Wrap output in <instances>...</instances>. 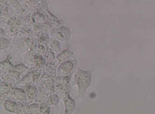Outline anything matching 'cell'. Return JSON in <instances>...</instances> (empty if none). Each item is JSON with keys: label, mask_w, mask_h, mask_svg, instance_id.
<instances>
[{"label": "cell", "mask_w": 155, "mask_h": 114, "mask_svg": "<svg viewBox=\"0 0 155 114\" xmlns=\"http://www.w3.org/2000/svg\"><path fill=\"white\" fill-rule=\"evenodd\" d=\"M94 68L92 70H83L80 67L77 66L74 71L72 77V86L77 87V99L84 97L87 90L90 87L93 81V72Z\"/></svg>", "instance_id": "obj_1"}, {"label": "cell", "mask_w": 155, "mask_h": 114, "mask_svg": "<svg viewBox=\"0 0 155 114\" xmlns=\"http://www.w3.org/2000/svg\"><path fill=\"white\" fill-rule=\"evenodd\" d=\"M44 68H31L28 72L25 74L22 78L15 83V85H28V84H36L38 85L41 80L42 71Z\"/></svg>", "instance_id": "obj_2"}, {"label": "cell", "mask_w": 155, "mask_h": 114, "mask_svg": "<svg viewBox=\"0 0 155 114\" xmlns=\"http://www.w3.org/2000/svg\"><path fill=\"white\" fill-rule=\"evenodd\" d=\"M77 66H78V61L75 57H74L72 59L61 62L58 65L57 74L58 76L73 74Z\"/></svg>", "instance_id": "obj_3"}, {"label": "cell", "mask_w": 155, "mask_h": 114, "mask_svg": "<svg viewBox=\"0 0 155 114\" xmlns=\"http://www.w3.org/2000/svg\"><path fill=\"white\" fill-rule=\"evenodd\" d=\"M73 34L71 27H66L64 25H61L60 27L53 28L51 32V36L52 38H55L61 42L69 43L71 41V37Z\"/></svg>", "instance_id": "obj_4"}, {"label": "cell", "mask_w": 155, "mask_h": 114, "mask_svg": "<svg viewBox=\"0 0 155 114\" xmlns=\"http://www.w3.org/2000/svg\"><path fill=\"white\" fill-rule=\"evenodd\" d=\"M62 100L64 105V113L71 114L76 110L77 109L76 101L71 94L66 95L65 97H63Z\"/></svg>", "instance_id": "obj_5"}, {"label": "cell", "mask_w": 155, "mask_h": 114, "mask_svg": "<svg viewBox=\"0 0 155 114\" xmlns=\"http://www.w3.org/2000/svg\"><path fill=\"white\" fill-rule=\"evenodd\" d=\"M3 109L6 112L11 113H17L18 112V101L13 99H5V101L2 104Z\"/></svg>", "instance_id": "obj_6"}, {"label": "cell", "mask_w": 155, "mask_h": 114, "mask_svg": "<svg viewBox=\"0 0 155 114\" xmlns=\"http://www.w3.org/2000/svg\"><path fill=\"white\" fill-rule=\"evenodd\" d=\"M12 92L13 95H14V97L15 98V100L17 101H28V97L27 93H26L25 90V88L22 87H17V85L13 86L12 87Z\"/></svg>", "instance_id": "obj_7"}, {"label": "cell", "mask_w": 155, "mask_h": 114, "mask_svg": "<svg viewBox=\"0 0 155 114\" xmlns=\"http://www.w3.org/2000/svg\"><path fill=\"white\" fill-rule=\"evenodd\" d=\"M24 88L25 90L26 93H27L28 97V100L29 102H34L36 98V96H37L38 90V85L36 84H28V85H25Z\"/></svg>", "instance_id": "obj_8"}, {"label": "cell", "mask_w": 155, "mask_h": 114, "mask_svg": "<svg viewBox=\"0 0 155 114\" xmlns=\"http://www.w3.org/2000/svg\"><path fill=\"white\" fill-rule=\"evenodd\" d=\"M74 57H75L74 52L72 50H71V49L67 48V49H64V50H61L59 53L57 54L56 60H58V62L61 63V62H64V61L72 59Z\"/></svg>", "instance_id": "obj_9"}, {"label": "cell", "mask_w": 155, "mask_h": 114, "mask_svg": "<svg viewBox=\"0 0 155 114\" xmlns=\"http://www.w3.org/2000/svg\"><path fill=\"white\" fill-rule=\"evenodd\" d=\"M37 52L36 51L30 50L24 53L22 57L23 62L30 67H33L35 65V56Z\"/></svg>", "instance_id": "obj_10"}, {"label": "cell", "mask_w": 155, "mask_h": 114, "mask_svg": "<svg viewBox=\"0 0 155 114\" xmlns=\"http://www.w3.org/2000/svg\"><path fill=\"white\" fill-rule=\"evenodd\" d=\"M59 62L57 60V62L54 61H52V62H48L45 65L44 70L46 71L48 74H50L51 77L52 78H55L58 74H57V70H58V65H59Z\"/></svg>", "instance_id": "obj_11"}, {"label": "cell", "mask_w": 155, "mask_h": 114, "mask_svg": "<svg viewBox=\"0 0 155 114\" xmlns=\"http://www.w3.org/2000/svg\"><path fill=\"white\" fill-rule=\"evenodd\" d=\"M47 16L45 13L41 12V11H36L31 16V21L35 24L40 25V24H44L47 22Z\"/></svg>", "instance_id": "obj_12"}, {"label": "cell", "mask_w": 155, "mask_h": 114, "mask_svg": "<svg viewBox=\"0 0 155 114\" xmlns=\"http://www.w3.org/2000/svg\"><path fill=\"white\" fill-rule=\"evenodd\" d=\"M14 65V64L12 62V56L10 54H8L5 59L0 62V68L3 71H9L12 69Z\"/></svg>", "instance_id": "obj_13"}, {"label": "cell", "mask_w": 155, "mask_h": 114, "mask_svg": "<svg viewBox=\"0 0 155 114\" xmlns=\"http://www.w3.org/2000/svg\"><path fill=\"white\" fill-rule=\"evenodd\" d=\"M38 90L37 96H36V98L35 100V101L38 102V103H42L44 101H46V100L48 99V96L50 94L41 86L38 85Z\"/></svg>", "instance_id": "obj_14"}, {"label": "cell", "mask_w": 155, "mask_h": 114, "mask_svg": "<svg viewBox=\"0 0 155 114\" xmlns=\"http://www.w3.org/2000/svg\"><path fill=\"white\" fill-rule=\"evenodd\" d=\"M61 97H60L56 92H54V93H51V94L48 96V99L46 100V102L47 103L51 106H58L60 101H61Z\"/></svg>", "instance_id": "obj_15"}, {"label": "cell", "mask_w": 155, "mask_h": 114, "mask_svg": "<svg viewBox=\"0 0 155 114\" xmlns=\"http://www.w3.org/2000/svg\"><path fill=\"white\" fill-rule=\"evenodd\" d=\"M55 92H56L60 97H61V99H62L63 97H65L66 95L71 94L72 90L68 89L67 87H64V86L61 85L59 83L55 82Z\"/></svg>", "instance_id": "obj_16"}, {"label": "cell", "mask_w": 155, "mask_h": 114, "mask_svg": "<svg viewBox=\"0 0 155 114\" xmlns=\"http://www.w3.org/2000/svg\"><path fill=\"white\" fill-rule=\"evenodd\" d=\"M48 47L50 49H51L54 52H55L56 54L59 53L61 51V41L55 38H52L51 37V40L49 41V43L48 45Z\"/></svg>", "instance_id": "obj_17"}, {"label": "cell", "mask_w": 155, "mask_h": 114, "mask_svg": "<svg viewBox=\"0 0 155 114\" xmlns=\"http://www.w3.org/2000/svg\"><path fill=\"white\" fill-rule=\"evenodd\" d=\"M47 63V60L43 55L36 54L35 56V66L31 67L32 68H44Z\"/></svg>", "instance_id": "obj_18"}, {"label": "cell", "mask_w": 155, "mask_h": 114, "mask_svg": "<svg viewBox=\"0 0 155 114\" xmlns=\"http://www.w3.org/2000/svg\"><path fill=\"white\" fill-rule=\"evenodd\" d=\"M31 102L29 101H18V112L17 113H28V105Z\"/></svg>", "instance_id": "obj_19"}, {"label": "cell", "mask_w": 155, "mask_h": 114, "mask_svg": "<svg viewBox=\"0 0 155 114\" xmlns=\"http://www.w3.org/2000/svg\"><path fill=\"white\" fill-rule=\"evenodd\" d=\"M12 44V40L11 39H8L4 36H1L0 38V50L4 51L5 49H8Z\"/></svg>", "instance_id": "obj_20"}, {"label": "cell", "mask_w": 155, "mask_h": 114, "mask_svg": "<svg viewBox=\"0 0 155 114\" xmlns=\"http://www.w3.org/2000/svg\"><path fill=\"white\" fill-rule=\"evenodd\" d=\"M28 110V113H40V103L35 101L30 103Z\"/></svg>", "instance_id": "obj_21"}, {"label": "cell", "mask_w": 155, "mask_h": 114, "mask_svg": "<svg viewBox=\"0 0 155 114\" xmlns=\"http://www.w3.org/2000/svg\"><path fill=\"white\" fill-rule=\"evenodd\" d=\"M56 55L57 54L54 52L51 49H50L48 46H47L46 52H45L44 56L45 57L46 59L47 62H52V61H54L56 59Z\"/></svg>", "instance_id": "obj_22"}, {"label": "cell", "mask_w": 155, "mask_h": 114, "mask_svg": "<svg viewBox=\"0 0 155 114\" xmlns=\"http://www.w3.org/2000/svg\"><path fill=\"white\" fill-rule=\"evenodd\" d=\"M51 36H50L49 33H47V32H42L40 34V36L38 38V43H42V44L45 45L46 46H48L49 41L51 40Z\"/></svg>", "instance_id": "obj_23"}, {"label": "cell", "mask_w": 155, "mask_h": 114, "mask_svg": "<svg viewBox=\"0 0 155 114\" xmlns=\"http://www.w3.org/2000/svg\"><path fill=\"white\" fill-rule=\"evenodd\" d=\"M30 68L31 67L27 65L26 64H25L24 62H20V63L16 64V65H15L14 67H13V69L18 71V72H20L21 74H23V73H25V71H29Z\"/></svg>", "instance_id": "obj_24"}, {"label": "cell", "mask_w": 155, "mask_h": 114, "mask_svg": "<svg viewBox=\"0 0 155 114\" xmlns=\"http://www.w3.org/2000/svg\"><path fill=\"white\" fill-rule=\"evenodd\" d=\"M0 78H1V80H2V81H8V82L15 84V81L12 78L8 71H3V70H2L1 72H0Z\"/></svg>", "instance_id": "obj_25"}, {"label": "cell", "mask_w": 155, "mask_h": 114, "mask_svg": "<svg viewBox=\"0 0 155 114\" xmlns=\"http://www.w3.org/2000/svg\"><path fill=\"white\" fill-rule=\"evenodd\" d=\"M15 85V84H13V83L8 82V81H5L1 80V87H0V93H4V92L7 91L8 90H9L10 88L13 87V86Z\"/></svg>", "instance_id": "obj_26"}, {"label": "cell", "mask_w": 155, "mask_h": 114, "mask_svg": "<svg viewBox=\"0 0 155 114\" xmlns=\"http://www.w3.org/2000/svg\"><path fill=\"white\" fill-rule=\"evenodd\" d=\"M8 71V73H9L10 75H11L12 78L15 81V83L17 82V81H19V80L21 78V74H21L20 72H18V71H16V70L13 69L12 68V69L9 70V71Z\"/></svg>", "instance_id": "obj_27"}, {"label": "cell", "mask_w": 155, "mask_h": 114, "mask_svg": "<svg viewBox=\"0 0 155 114\" xmlns=\"http://www.w3.org/2000/svg\"><path fill=\"white\" fill-rule=\"evenodd\" d=\"M47 46L45 45L42 44V43H38L37 46V49H36V52L38 54H40V55H45V52H46Z\"/></svg>", "instance_id": "obj_28"}, {"label": "cell", "mask_w": 155, "mask_h": 114, "mask_svg": "<svg viewBox=\"0 0 155 114\" xmlns=\"http://www.w3.org/2000/svg\"><path fill=\"white\" fill-rule=\"evenodd\" d=\"M49 105L47 103L46 101H44L42 103H40V113H43L45 109H46Z\"/></svg>", "instance_id": "obj_29"}, {"label": "cell", "mask_w": 155, "mask_h": 114, "mask_svg": "<svg viewBox=\"0 0 155 114\" xmlns=\"http://www.w3.org/2000/svg\"><path fill=\"white\" fill-rule=\"evenodd\" d=\"M51 106H48L46 109H45L43 113H51Z\"/></svg>", "instance_id": "obj_30"}, {"label": "cell", "mask_w": 155, "mask_h": 114, "mask_svg": "<svg viewBox=\"0 0 155 114\" xmlns=\"http://www.w3.org/2000/svg\"><path fill=\"white\" fill-rule=\"evenodd\" d=\"M5 33H6V31H5V30H4V28H1V36H4V35H5Z\"/></svg>", "instance_id": "obj_31"}]
</instances>
